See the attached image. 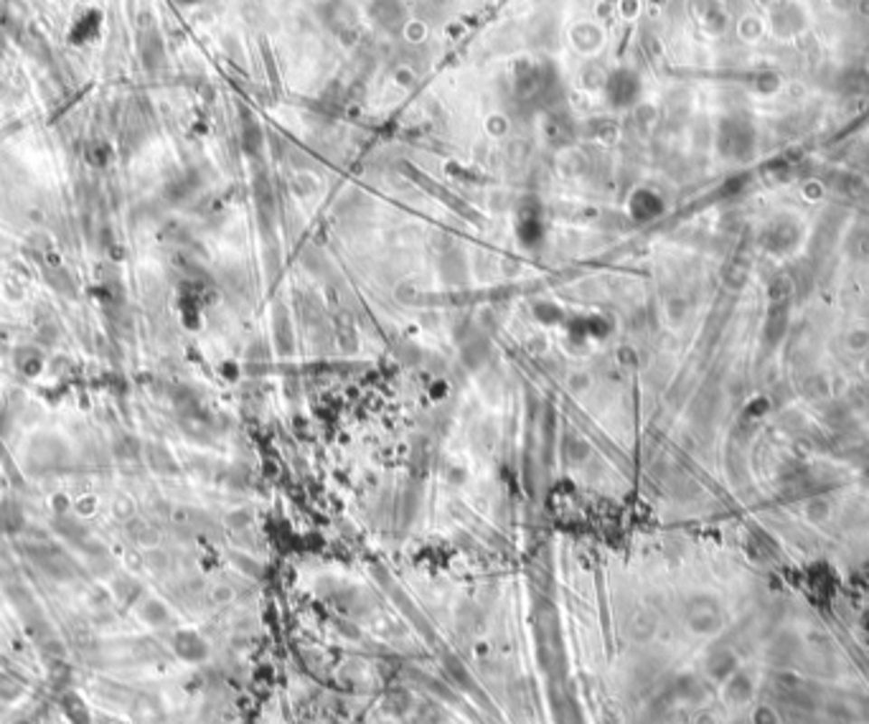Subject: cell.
Returning <instances> with one entry per match:
<instances>
[{
	"label": "cell",
	"instance_id": "obj_4",
	"mask_svg": "<svg viewBox=\"0 0 869 724\" xmlns=\"http://www.w3.org/2000/svg\"><path fill=\"white\" fill-rule=\"evenodd\" d=\"M862 5H864V14L869 15V0H864V3H862Z\"/></svg>",
	"mask_w": 869,
	"mask_h": 724
},
{
	"label": "cell",
	"instance_id": "obj_3",
	"mask_svg": "<svg viewBox=\"0 0 869 724\" xmlns=\"http://www.w3.org/2000/svg\"><path fill=\"white\" fill-rule=\"evenodd\" d=\"M750 724H780V714L770 704H760L752 711V722Z\"/></svg>",
	"mask_w": 869,
	"mask_h": 724
},
{
	"label": "cell",
	"instance_id": "obj_1",
	"mask_svg": "<svg viewBox=\"0 0 869 724\" xmlns=\"http://www.w3.org/2000/svg\"><path fill=\"white\" fill-rule=\"evenodd\" d=\"M707 671L714 682H727V679H730V676L737 671L735 653H732V651H727V648L714 651L707 661Z\"/></svg>",
	"mask_w": 869,
	"mask_h": 724
},
{
	"label": "cell",
	"instance_id": "obj_2",
	"mask_svg": "<svg viewBox=\"0 0 869 724\" xmlns=\"http://www.w3.org/2000/svg\"><path fill=\"white\" fill-rule=\"evenodd\" d=\"M752 691H755V684H752V679H750L748 673H742V671H735V673L727 679V686H724V697H727V701H732V704H748L750 699H752Z\"/></svg>",
	"mask_w": 869,
	"mask_h": 724
}]
</instances>
